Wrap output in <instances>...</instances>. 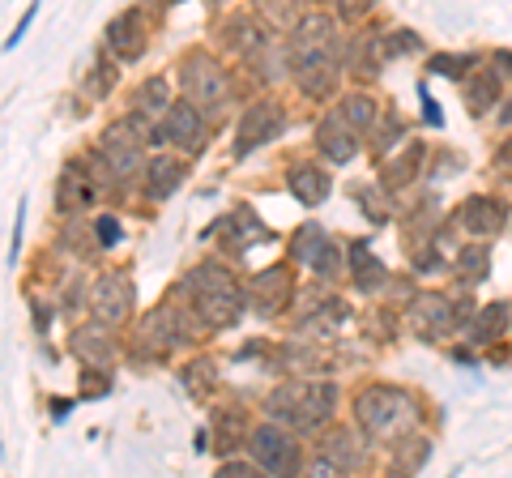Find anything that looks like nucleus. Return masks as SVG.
<instances>
[{"instance_id": "obj_1", "label": "nucleus", "mask_w": 512, "mask_h": 478, "mask_svg": "<svg viewBox=\"0 0 512 478\" xmlns=\"http://www.w3.org/2000/svg\"><path fill=\"white\" fill-rule=\"evenodd\" d=\"M329 35H333V26H329L325 18H308V22L295 30V47H291V56H295V77H299V86L312 90V94H325V90L333 86Z\"/></svg>"}, {"instance_id": "obj_2", "label": "nucleus", "mask_w": 512, "mask_h": 478, "mask_svg": "<svg viewBox=\"0 0 512 478\" xmlns=\"http://www.w3.org/2000/svg\"><path fill=\"white\" fill-rule=\"evenodd\" d=\"M355 410H359V423H363L372 436H397V432H402V427L414 419V406L406 402L402 393H393V389H372V393H363Z\"/></svg>"}, {"instance_id": "obj_3", "label": "nucleus", "mask_w": 512, "mask_h": 478, "mask_svg": "<svg viewBox=\"0 0 512 478\" xmlns=\"http://www.w3.org/2000/svg\"><path fill=\"white\" fill-rule=\"evenodd\" d=\"M184 86H188V99L197 103L205 116H218L227 107V82H222V69L205 56H192L184 65Z\"/></svg>"}, {"instance_id": "obj_4", "label": "nucleus", "mask_w": 512, "mask_h": 478, "mask_svg": "<svg viewBox=\"0 0 512 478\" xmlns=\"http://www.w3.org/2000/svg\"><path fill=\"white\" fill-rule=\"evenodd\" d=\"M252 457H256V466L269 470V474L295 470V444H291V436H282L278 427H256L252 432Z\"/></svg>"}, {"instance_id": "obj_5", "label": "nucleus", "mask_w": 512, "mask_h": 478, "mask_svg": "<svg viewBox=\"0 0 512 478\" xmlns=\"http://www.w3.org/2000/svg\"><path fill=\"white\" fill-rule=\"evenodd\" d=\"M278 129H282V111L274 107V103H256L248 116H244V124H239V150H252V146H261V141H269V137H278Z\"/></svg>"}, {"instance_id": "obj_6", "label": "nucleus", "mask_w": 512, "mask_h": 478, "mask_svg": "<svg viewBox=\"0 0 512 478\" xmlns=\"http://www.w3.org/2000/svg\"><path fill=\"white\" fill-rule=\"evenodd\" d=\"M103 154H107V163L116 167V175H128L137 163H141V133H128V124L120 129H107L103 137Z\"/></svg>"}, {"instance_id": "obj_7", "label": "nucleus", "mask_w": 512, "mask_h": 478, "mask_svg": "<svg viewBox=\"0 0 512 478\" xmlns=\"http://www.w3.org/2000/svg\"><path fill=\"white\" fill-rule=\"evenodd\" d=\"M167 137L175 141V146H184V150H201V107L197 103H175L171 107V116H167Z\"/></svg>"}, {"instance_id": "obj_8", "label": "nucleus", "mask_w": 512, "mask_h": 478, "mask_svg": "<svg viewBox=\"0 0 512 478\" xmlns=\"http://www.w3.org/2000/svg\"><path fill=\"white\" fill-rule=\"evenodd\" d=\"M320 146H325V154L333 158V163H346L359 146V129L338 111V116H329L325 124H320Z\"/></svg>"}, {"instance_id": "obj_9", "label": "nucleus", "mask_w": 512, "mask_h": 478, "mask_svg": "<svg viewBox=\"0 0 512 478\" xmlns=\"http://www.w3.org/2000/svg\"><path fill=\"white\" fill-rule=\"evenodd\" d=\"M94 312H99L103 321H120L128 312V282L120 274H107L99 282V291H94Z\"/></svg>"}, {"instance_id": "obj_10", "label": "nucleus", "mask_w": 512, "mask_h": 478, "mask_svg": "<svg viewBox=\"0 0 512 478\" xmlns=\"http://www.w3.org/2000/svg\"><path fill=\"white\" fill-rule=\"evenodd\" d=\"M111 47L120 52V60L141 56L146 47V30H141V13H124V18L111 22Z\"/></svg>"}, {"instance_id": "obj_11", "label": "nucleus", "mask_w": 512, "mask_h": 478, "mask_svg": "<svg viewBox=\"0 0 512 478\" xmlns=\"http://www.w3.org/2000/svg\"><path fill=\"white\" fill-rule=\"evenodd\" d=\"M461 222H466L470 235H495V231L504 227V205H495L487 197H474L466 205V214H461Z\"/></svg>"}, {"instance_id": "obj_12", "label": "nucleus", "mask_w": 512, "mask_h": 478, "mask_svg": "<svg viewBox=\"0 0 512 478\" xmlns=\"http://www.w3.org/2000/svg\"><path fill=\"white\" fill-rule=\"evenodd\" d=\"M291 188H295V197L303 205H320L325 193H329V175L320 167H295L291 171Z\"/></svg>"}, {"instance_id": "obj_13", "label": "nucleus", "mask_w": 512, "mask_h": 478, "mask_svg": "<svg viewBox=\"0 0 512 478\" xmlns=\"http://www.w3.org/2000/svg\"><path fill=\"white\" fill-rule=\"evenodd\" d=\"M175 184H180V163H167V158H163V163H154V171H150V197L163 201Z\"/></svg>"}, {"instance_id": "obj_14", "label": "nucleus", "mask_w": 512, "mask_h": 478, "mask_svg": "<svg viewBox=\"0 0 512 478\" xmlns=\"http://www.w3.org/2000/svg\"><path fill=\"white\" fill-rule=\"evenodd\" d=\"M504 316H508V308L504 304H495V308H487L483 316H478V325H474V342H491L495 333L504 329Z\"/></svg>"}, {"instance_id": "obj_15", "label": "nucleus", "mask_w": 512, "mask_h": 478, "mask_svg": "<svg viewBox=\"0 0 512 478\" xmlns=\"http://www.w3.org/2000/svg\"><path fill=\"white\" fill-rule=\"evenodd\" d=\"M77 175H82V171L69 167V171H64V180H60V201L64 205H77V201L90 197V184H77Z\"/></svg>"}, {"instance_id": "obj_16", "label": "nucleus", "mask_w": 512, "mask_h": 478, "mask_svg": "<svg viewBox=\"0 0 512 478\" xmlns=\"http://www.w3.org/2000/svg\"><path fill=\"white\" fill-rule=\"evenodd\" d=\"M342 116H346L350 124H355V129H363V124H372V99H367V94H355V99H346Z\"/></svg>"}, {"instance_id": "obj_17", "label": "nucleus", "mask_w": 512, "mask_h": 478, "mask_svg": "<svg viewBox=\"0 0 512 478\" xmlns=\"http://www.w3.org/2000/svg\"><path fill=\"white\" fill-rule=\"evenodd\" d=\"M491 99H495V77L487 73V77H478V82L470 86V107H474V111H483Z\"/></svg>"}, {"instance_id": "obj_18", "label": "nucleus", "mask_w": 512, "mask_h": 478, "mask_svg": "<svg viewBox=\"0 0 512 478\" xmlns=\"http://www.w3.org/2000/svg\"><path fill=\"white\" fill-rule=\"evenodd\" d=\"M256 5H261L278 26H282V22H291V13H295V0H256Z\"/></svg>"}, {"instance_id": "obj_19", "label": "nucleus", "mask_w": 512, "mask_h": 478, "mask_svg": "<svg viewBox=\"0 0 512 478\" xmlns=\"http://www.w3.org/2000/svg\"><path fill=\"white\" fill-rule=\"evenodd\" d=\"M461 265H466L470 282H478V278H483V265H487V252L483 248H466V252H461Z\"/></svg>"}, {"instance_id": "obj_20", "label": "nucleus", "mask_w": 512, "mask_h": 478, "mask_svg": "<svg viewBox=\"0 0 512 478\" xmlns=\"http://www.w3.org/2000/svg\"><path fill=\"white\" fill-rule=\"evenodd\" d=\"M163 94H167V90H163V82L146 86V90H141V107H146V111H150V107H154V111H163Z\"/></svg>"}, {"instance_id": "obj_21", "label": "nucleus", "mask_w": 512, "mask_h": 478, "mask_svg": "<svg viewBox=\"0 0 512 478\" xmlns=\"http://www.w3.org/2000/svg\"><path fill=\"white\" fill-rule=\"evenodd\" d=\"M99 239H103V244H116V239H120L116 218H103V222H99Z\"/></svg>"}, {"instance_id": "obj_22", "label": "nucleus", "mask_w": 512, "mask_h": 478, "mask_svg": "<svg viewBox=\"0 0 512 478\" xmlns=\"http://www.w3.org/2000/svg\"><path fill=\"white\" fill-rule=\"evenodd\" d=\"M504 163H512V141H508V146H504Z\"/></svg>"}]
</instances>
